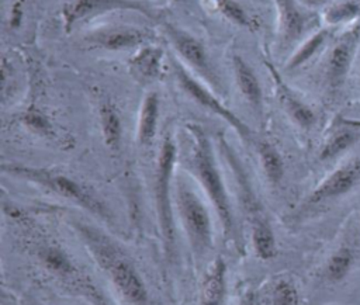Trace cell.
<instances>
[{"label":"cell","mask_w":360,"mask_h":305,"mask_svg":"<svg viewBox=\"0 0 360 305\" xmlns=\"http://www.w3.org/2000/svg\"><path fill=\"white\" fill-rule=\"evenodd\" d=\"M24 228L22 242L27 253L59 285L91 305H111L104 292L77 260L52 236L44 233L25 215H11Z\"/></svg>","instance_id":"1"},{"label":"cell","mask_w":360,"mask_h":305,"mask_svg":"<svg viewBox=\"0 0 360 305\" xmlns=\"http://www.w3.org/2000/svg\"><path fill=\"white\" fill-rule=\"evenodd\" d=\"M73 229L84 249L105 274L117 292L129 305H150L149 291L142 274L125 249L98 226L76 221Z\"/></svg>","instance_id":"2"},{"label":"cell","mask_w":360,"mask_h":305,"mask_svg":"<svg viewBox=\"0 0 360 305\" xmlns=\"http://www.w3.org/2000/svg\"><path fill=\"white\" fill-rule=\"evenodd\" d=\"M186 131L190 138L191 173L212 205L224 235L233 239L236 231L235 215L222 173L215 159L212 142L205 129L198 124H187Z\"/></svg>","instance_id":"3"},{"label":"cell","mask_w":360,"mask_h":305,"mask_svg":"<svg viewBox=\"0 0 360 305\" xmlns=\"http://www.w3.org/2000/svg\"><path fill=\"white\" fill-rule=\"evenodd\" d=\"M1 170L4 174L32 183L76 204L107 225L114 223V215L107 204L100 200L97 194L91 191L86 184L63 171L20 163H3Z\"/></svg>","instance_id":"4"},{"label":"cell","mask_w":360,"mask_h":305,"mask_svg":"<svg viewBox=\"0 0 360 305\" xmlns=\"http://www.w3.org/2000/svg\"><path fill=\"white\" fill-rule=\"evenodd\" d=\"M177 162V146L170 132L162 138L156 173H155V207L162 236L163 253L167 263L176 257V218H174V167Z\"/></svg>","instance_id":"5"},{"label":"cell","mask_w":360,"mask_h":305,"mask_svg":"<svg viewBox=\"0 0 360 305\" xmlns=\"http://www.w3.org/2000/svg\"><path fill=\"white\" fill-rule=\"evenodd\" d=\"M360 273V231L357 225L347 226L333 242L323 261L318 267L316 280L322 290L346 292L349 288L353 305H360L352 283Z\"/></svg>","instance_id":"6"},{"label":"cell","mask_w":360,"mask_h":305,"mask_svg":"<svg viewBox=\"0 0 360 305\" xmlns=\"http://www.w3.org/2000/svg\"><path fill=\"white\" fill-rule=\"evenodd\" d=\"M174 209L194 259H205L214 246L211 212L184 176L174 179Z\"/></svg>","instance_id":"7"},{"label":"cell","mask_w":360,"mask_h":305,"mask_svg":"<svg viewBox=\"0 0 360 305\" xmlns=\"http://www.w3.org/2000/svg\"><path fill=\"white\" fill-rule=\"evenodd\" d=\"M360 186V146L343 157L338 164L311 190L300 207V216L345 198Z\"/></svg>","instance_id":"8"},{"label":"cell","mask_w":360,"mask_h":305,"mask_svg":"<svg viewBox=\"0 0 360 305\" xmlns=\"http://www.w3.org/2000/svg\"><path fill=\"white\" fill-rule=\"evenodd\" d=\"M172 66L177 84L190 98H193L198 105L204 107L210 112L222 118L231 128L236 131L242 141L248 143L253 141V132L249 128V125L242 118H239L232 110H229L225 104H222V101L212 91V89H210L207 83H201L197 79V76L193 72H190V69L176 56L172 58Z\"/></svg>","instance_id":"9"},{"label":"cell","mask_w":360,"mask_h":305,"mask_svg":"<svg viewBox=\"0 0 360 305\" xmlns=\"http://www.w3.org/2000/svg\"><path fill=\"white\" fill-rule=\"evenodd\" d=\"M163 28L177 58L186 66L191 67L194 74H197L198 77H202L204 82L210 87H212V90H215L217 93H221L222 91L221 79L214 65L211 63L210 55L204 44L200 39H197L194 35H191L188 31L174 24L166 22Z\"/></svg>","instance_id":"10"},{"label":"cell","mask_w":360,"mask_h":305,"mask_svg":"<svg viewBox=\"0 0 360 305\" xmlns=\"http://www.w3.org/2000/svg\"><path fill=\"white\" fill-rule=\"evenodd\" d=\"M360 48V22L353 24L332 42L325 60V83L330 93L339 91L349 73Z\"/></svg>","instance_id":"11"},{"label":"cell","mask_w":360,"mask_h":305,"mask_svg":"<svg viewBox=\"0 0 360 305\" xmlns=\"http://www.w3.org/2000/svg\"><path fill=\"white\" fill-rule=\"evenodd\" d=\"M115 10L138 11L148 18H156L153 7L142 0H75L63 7V24L69 32L77 22Z\"/></svg>","instance_id":"12"},{"label":"cell","mask_w":360,"mask_h":305,"mask_svg":"<svg viewBox=\"0 0 360 305\" xmlns=\"http://www.w3.org/2000/svg\"><path fill=\"white\" fill-rule=\"evenodd\" d=\"M360 146V119L339 117L326 132L319 150L321 163L340 162Z\"/></svg>","instance_id":"13"},{"label":"cell","mask_w":360,"mask_h":305,"mask_svg":"<svg viewBox=\"0 0 360 305\" xmlns=\"http://www.w3.org/2000/svg\"><path fill=\"white\" fill-rule=\"evenodd\" d=\"M278 14L280 42L290 46L318 27V17L297 0H274Z\"/></svg>","instance_id":"14"},{"label":"cell","mask_w":360,"mask_h":305,"mask_svg":"<svg viewBox=\"0 0 360 305\" xmlns=\"http://www.w3.org/2000/svg\"><path fill=\"white\" fill-rule=\"evenodd\" d=\"M264 65L273 79L276 96L284 112L298 128L304 131L312 129L318 122V115L315 110L285 83V80L280 76L278 70L274 67L271 62L264 60Z\"/></svg>","instance_id":"15"},{"label":"cell","mask_w":360,"mask_h":305,"mask_svg":"<svg viewBox=\"0 0 360 305\" xmlns=\"http://www.w3.org/2000/svg\"><path fill=\"white\" fill-rule=\"evenodd\" d=\"M152 38L150 32L132 27V25H112L93 31L84 38V42L90 48H98L105 51H127L138 49Z\"/></svg>","instance_id":"16"},{"label":"cell","mask_w":360,"mask_h":305,"mask_svg":"<svg viewBox=\"0 0 360 305\" xmlns=\"http://www.w3.org/2000/svg\"><path fill=\"white\" fill-rule=\"evenodd\" d=\"M232 67L236 86L249 105L262 115L263 112V90L262 84L252 69V66L239 55L235 53L232 56Z\"/></svg>","instance_id":"17"},{"label":"cell","mask_w":360,"mask_h":305,"mask_svg":"<svg viewBox=\"0 0 360 305\" xmlns=\"http://www.w3.org/2000/svg\"><path fill=\"white\" fill-rule=\"evenodd\" d=\"M163 58L165 52L160 46L146 44L136 49L128 65L135 79L142 83H150L160 77L163 69Z\"/></svg>","instance_id":"18"},{"label":"cell","mask_w":360,"mask_h":305,"mask_svg":"<svg viewBox=\"0 0 360 305\" xmlns=\"http://www.w3.org/2000/svg\"><path fill=\"white\" fill-rule=\"evenodd\" d=\"M160 117V98L158 93L149 91L139 107L136 124V141L141 146H149L156 138Z\"/></svg>","instance_id":"19"},{"label":"cell","mask_w":360,"mask_h":305,"mask_svg":"<svg viewBox=\"0 0 360 305\" xmlns=\"http://www.w3.org/2000/svg\"><path fill=\"white\" fill-rule=\"evenodd\" d=\"M226 297V263L222 257H217L205 271L200 305H224Z\"/></svg>","instance_id":"20"},{"label":"cell","mask_w":360,"mask_h":305,"mask_svg":"<svg viewBox=\"0 0 360 305\" xmlns=\"http://www.w3.org/2000/svg\"><path fill=\"white\" fill-rule=\"evenodd\" d=\"M100 129L105 146L111 152H118L122 143L124 125L118 108L111 101H103L98 108Z\"/></svg>","instance_id":"21"},{"label":"cell","mask_w":360,"mask_h":305,"mask_svg":"<svg viewBox=\"0 0 360 305\" xmlns=\"http://www.w3.org/2000/svg\"><path fill=\"white\" fill-rule=\"evenodd\" d=\"M335 27H328V28H318L315 30L311 35H308L300 46L295 49V52L290 56L285 69L287 70H295L305 63H308L312 58H315L329 42L332 32Z\"/></svg>","instance_id":"22"},{"label":"cell","mask_w":360,"mask_h":305,"mask_svg":"<svg viewBox=\"0 0 360 305\" xmlns=\"http://www.w3.org/2000/svg\"><path fill=\"white\" fill-rule=\"evenodd\" d=\"M252 246L262 260H271L277 254V240L270 222L263 216H255L252 222Z\"/></svg>","instance_id":"23"},{"label":"cell","mask_w":360,"mask_h":305,"mask_svg":"<svg viewBox=\"0 0 360 305\" xmlns=\"http://www.w3.org/2000/svg\"><path fill=\"white\" fill-rule=\"evenodd\" d=\"M257 155L260 159V164L267 181L273 186L281 183L284 177V159L278 149L267 141H260L257 143Z\"/></svg>","instance_id":"24"},{"label":"cell","mask_w":360,"mask_h":305,"mask_svg":"<svg viewBox=\"0 0 360 305\" xmlns=\"http://www.w3.org/2000/svg\"><path fill=\"white\" fill-rule=\"evenodd\" d=\"M269 305H301L302 295L300 285L292 277H277L269 288L267 294Z\"/></svg>","instance_id":"25"},{"label":"cell","mask_w":360,"mask_h":305,"mask_svg":"<svg viewBox=\"0 0 360 305\" xmlns=\"http://www.w3.org/2000/svg\"><path fill=\"white\" fill-rule=\"evenodd\" d=\"M214 8L232 24L249 31H255L259 27L257 20L250 15L246 8L236 0H212Z\"/></svg>","instance_id":"26"},{"label":"cell","mask_w":360,"mask_h":305,"mask_svg":"<svg viewBox=\"0 0 360 305\" xmlns=\"http://www.w3.org/2000/svg\"><path fill=\"white\" fill-rule=\"evenodd\" d=\"M322 17L329 27H338L340 24L352 22L360 17V3L339 0L326 7Z\"/></svg>","instance_id":"27"},{"label":"cell","mask_w":360,"mask_h":305,"mask_svg":"<svg viewBox=\"0 0 360 305\" xmlns=\"http://www.w3.org/2000/svg\"><path fill=\"white\" fill-rule=\"evenodd\" d=\"M21 122L30 131H32L38 135H42V136H46V138H51V136L55 135V129H53V125H52L51 119L35 104H31L30 107H27V110L21 115Z\"/></svg>","instance_id":"28"},{"label":"cell","mask_w":360,"mask_h":305,"mask_svg":"<svg viewBox=\"0 0 360 305\" xmlns=\"http://www.w3.org/2000/svg\"><path fill=\"white\" fill-rule=\"evenodd\" d=\"M22 15H24V10H22V1L18 0L13 4L11 11H10V27L11 28H18L21 25L22 21Z\"/></svg>","instance_id":"29"},{"label":"cell","mask_w":360,"mask_h":305,"mask_svg":"<svg viewBox=\"0 0 360 305\" xmlns=\"http://www.w3.org/2000/svg\"><path fill=\"white\" fill-rule=\"evenodd\" d=\"M240 305H260V302H259L257 295L253 291H249L245 294Z\"/></svg>","instance_id":"30"},{"label":"cell","mask_w":360,"mask_h":305,"mask_svg":"<svg viewBox=\"0 0 360 305\" xmlns=\"http://www.w3.org/2000/svg\"><path fill=\"white\" fill-rule=\"evenodd\" d=\"M301 1L307 7H319V6L326 4L329 0H301Z\"/></svg>","instance_id":"31"},{"label":"cell","mask_w":360,"mask_h":305,"mask_svg":"<svg viewBox=\"0 0 360 305\" xmlns=\"http://www.w3.org/2000/svg\"><path fill=\"white\" fill-rule=\"evenodd\" d=\"M359 87H360V48H359Z\"/></svg>","instance_id":"32"},{"label":"cell","mask_w":360,"mask_h":305,"mask_svg":"<svg viewBox=\"0 0 360 305\" xmlns=\"http://www.w3.org/2000/svg\"><path fill=\"white\" fill-rule=\"evenodd\" d=\"M349 1H356V3H360V0H349Z\"/></svg>","instance_id":"33"},{"label":"cell","mask_w":360,"mask_h":305,"mask_svg":"<svg viewBox=\"0 0 360 305\" xmlns=\"http://www.w3.org/2000/svg\"><path fill=\"white\" fill-rule=\"evenodd\" d=\"M173 1H186V0H173Z\"/></svg>","instance_id":"34"}]
</instances>
